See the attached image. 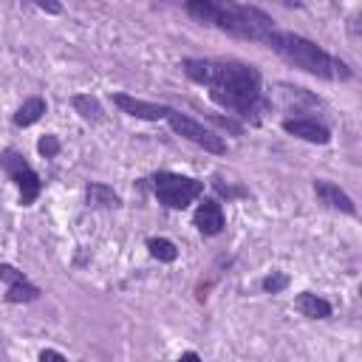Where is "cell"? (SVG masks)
Masks as SVG:
<instances>
[{
    "label": "cell",
    "instance_id": "obj_22",
    "mask_svg": "<svg viewBox=\"0 0 362 362\" xmlns=\"http://www.w3.org/2000/svg\"><path fill=\"white\" fill-rule=\"evenodd\" d=\"M40 9H43V12H51V15H57V12H60L57 3H40Z\"/></svg>",
    "mask_w": 362,
    "mask_h": 362
},
{
    "label": "cell",
    "instance_id": "obj_1",
    "mask_svg": "<svg viewBox=\"0 0 362 362\" xmlns=\"http://www.w3.org/2000/svg\"><path fill=\"white\" fill-rule=\"evenodd\" d=\"M184 74L201 85H210L213 99L235 111H249L261 96V74L252 66L184 60Z\"/></svg>",
    "mask_w": 362,
    "mask_h": 362
},
{
    "label": "cell",
    "instance_id": "obj_16",
    "mask_svg": "<svg viewBox=\"0 0 362 362\" xmlns=\"http://www.w3.org/2000/svg\"><path fill=\"white\" fill-rule=\"evenodd\" d=\"M71 105L85 116V119H91V122H99L102 119V108H99V102L93 99V96H88V93H80V96H74L71 99Z\"/></svg>",
    "mask_w": 362,
    "mask_h": 362
},
{
    "label": "cell",
    "instance_id": "obj_10",
    "mask_svg": "<svg viewBox=\"0 0 362 362\" xmlns=\"http://www.w3.org/2000/svg\"><path fill=\"white\" fill-rule=\"evenodd\" d=\"M283 128H286L292 136H300V139L315 142V144H329V139H331V133H329L323 125L308 122V119H286Z\"/></svg>",
    "mask_w": 362,
    "mask_h": 362
},
{
    "label": "cell",
    "instance_id": "obj_5",
    "mask_svg": "<svg viewBox=\"0 0 362 362\" xmlns=\"http://www.w3.org/2000/svg\"><path fill=\"white\" fill-rule=\"evenodd\" d=\"M0 167H3V170L17 181V187H20V204H23V206H29V204L40 195V179H37V173L23 162L20 153L6 150L3 156H0Z\"/></svg>",
    "mask_w": 362,
    "mask_h": 362
},
{
    "label": "cell",
    "instance_id": "obj_2",
    "mask_svg": "<svg viewBox=\"0 0 362 362\" xmlns=\"http://www.w3.org/2000/svg\"><path fill=\"white\" fill-rule=\"evenodd\" d=\"M187 12L201 20V23H213L221 31H229L241 40H255V43H266L269 34L275 31L272 17L264 15L261 9L252 6H235V3H210V0H193L187 3Z\"/></svg>",
    "mask_w": 362,
    "mask_h": 362
},
{
    "label": "cell",
    "instance_id": "obj_11",
    "mask_svg": "<svg viewBox=\"0 0 362 362\" xmlns=\"http://www.w3.org/2000/svg\"><path fill=\"white\" fill-rule=\"evenodd\" d=\"M297 308H300V315L312 317V320H326V317H331V306H329L323 297L312 294V292H303V294L297 297Z\"/></svg>",
    "mask_w": 362,
    "mask_h": 362
},
{
    "label": "cell",
    "instance_id": "obj_9",
    "mask_svg": "<svg viewBox=\"0 0 362 362\" xmlns=\"http://www.w3.org/2000/svg\"><path fill=\"white\" fill-rule=\"evenodd\" d=\"M315 193H317V198H320L326 206H331V210H340V213H348V216L356 213V210H354V201H351L337 184H331V181H315Z\"/></svg>",
    "mask_w": 362,
    "mask_h": 362
},
{
    "label": "cell",
    "instance_id": "obj_7",
    "mask_svg": "<svg viewBox=\"0 0 362 362\" xmlns=\"http://www.w3.org/2000/svg\"><path fill=\"white\" fill-rule=\"evenodd\" d=\"M114 105L122 108L125 114L136 116V119H150V122L167 119V114H170V108H165V105H153V102L133 99V96H128V93H116V96H114Z\"/></svg>",
    "mask_w": 362,
    "mask_h": 362
},
{
    "label": "cell",
    "instance_id": "obj_15",
    "mask_svg": "<svg viewBox=\"0 0 362 362\" xmlns=\"http://www.w3.org/2000/svg\"><path fill=\"white\" fill-rule=\"evenodd\" d=\"M37 297H40V289L31 286L29 280L12 283L9 292H6V300H9V303H31V300H37Z\"/></svg>",
    "mask_w": 362,
    "mask_h": 362
},
{
    "label": "cell",
    "instance_id": "obj_14",
    "mask_svg": "<svg viewBox=\"0 0 362 362\" xmlns=\"http://www.w3.org/2000/svg\"><path fill=\"white\" fill-rule=\"evenodd\" d=\"M147 249H150V255L156 257V261H165V264H173L176 257H179L176 243H170L167 238H153V241L147 243Z\"/></svg>",
    "mask_w": 362,
    "mask_h": 362
},
{
    "label": "cell",
    "instance_id": "obj_18",
    "mask_svg": "<svg viewBox=\"0 0 362 362\" xmlns=\"http://www.w3.org/2000/svg\"><path fill=\"white\" fill-rule=\"evenodd\" d=\"M286 286H289V278H286V275H269V278L264 280V289H266V292H272V294L283 292Z\"/></svg>",
    "mask_w": 362,
    "mask_h": 362
},
{
    "label": "cell",
    "instance_id": "obj_19",
    "mask_svg": "<svg viewBox=\"0 0 362 362\" xmlns=\"http://www.w3.org/2000/svg\"><path fill=\"white\" fill-rule=\"evenodd\" d=\"M0 280H9V283H20V280H26L15 266H9V264H0Z\"/></svg>",
    "mask_w": 362,
    "mask_h": 362
},
{
    "label": "cell",
    "instance_id": "obj_21",
    "mask_svg": "<svg viewBox=\"0 0 362 362\" xmlns=\"http://www.w3.org/2000/svg\"><path fill=\"white\" fill-rule=\"evenodd\" d=\"M179 362H201V359H198V354H195V351H187V354H181V359H179Z\"/></svg>",
    "mask_w": 362,
    "mask_h": 362
},
{
    "label": "cell",
    "instance_id": "obj_12",
    "mask_svg": "<svg viewBox=\"0 0 362 362\" xmlns=\"http://www.w3.org/2000/svg\"><path fill=\"white\" fill-rule=\"evenodd\" d=\"M85 201H88V206H119V195L108 184H88Z\"/></svg>",
    "mask_w": 362,
    "mask_h": 362
},
{
    "label": "cell",
    "instance_id": "obj_8",
    "mask_svg": "<svg viewBox=\"0 0 362 362\" xmlns=\"http://www.w3.org/2000/svg\"><path fill=\"white\" fill-rule=\"evenodd\" d=\"M195 227L204 235H218L224 229V213H221V204L216 201H204L198 210H195Z\"/></svg>",
    "mask_w": 362,
    "mask_h": 362
},
{
    "label": "cell",
    "instance_id": "obj_20",
    "mask_svg": "<svg viewBox=\"0 0 362 362\" xmlns=\"http://www.w3.org/2000/svg\"><path fill=\"white\" fill-rule=\"evenodd\" d=\"M40 362H68L63 354H57V351H43L40 354Z\"/></svg>",
    "mask_w": 362,
    "mask_h": 362
},
{
    "label": "cell",
    "instance_id": "obj_4",
    "mask_svg": "<svg viewBox=\"0 0 362 362\" xmlns=\"http://www.w3.org/2000/svg\"><path fill=\"white\" fill-rule=\"evenodd\" d=\"M204 190V181L176 176V173H159L156 176V195L162 204H167L170 210H184L187 204H193Z\"/></svg>",
    "mask_w": 362,
    "mask_h": 362
},
{
    "label": "cell",
    "instance_id": "obj_17",
    "mask_svg": "<svg viewBox=\"0 0 362 362\" xmlns=\"http://www.w3.org/2000/svg\"><path fill=\"white\" fill-rule=\"evenodd\" d=\"M37 150L43 153V156H57V153H60V142H57V136H43L40 144H37Z\"/></svg>",
    "mask_w": 362,
    "mask_h": 362
},
{
    "label": "cell",
    "instance_id": "obj_3",
    "mask_svg": "<svg viewBox=\"0 0 362 362\" xmlns=\"http://www.w3.org/2000/svg\"><path fill=\"white\" fill-rule=\"evenodd\" d=\"M269 48H275L280 57H286L289 63H294L297 68L315 74V77H323V80H348L351 71L342 60L326 54L320 45H315L312 40H306L300 34H292V31H272L269 40H266Z\"/></svg>",
    "mask_w": 362,
    "mask_h": 362
},
{
    "label": "cell",
    "instance_id": "obj_13",
    "mask_svg": "<svg viewBox=\"0 0 362 362\" xmlns=\"http://www.w3.org/2000/svg\"><path fill=\"white\" fill-rule=\"evenodd\" d=\"M43 114H45V102H43L40 96H31V99H26V102H23L20 111L15 114V125L29 128V125H34Z\"/></svg>",
    "mask_w": 362,
    "mask_h": 362
},
{
    "label": "cell",
    "instance_id": "obj_6",
    "mask_svg": "<svg viewBox=\"0 0 362 362\" xmlns=\"http://www.w3.org/2000/svg\"><path fill=\"white\" fill-rule=\"evenodd\" d=\"M167 119H170V128H173L179 136L190 139L193 144L210 150V153H227V144L221 142V136H216L213 130H206V128L198 125L195 119H190V116H184V114H179V111H173V108H170Z\"/></svg>",
    "mask_w": 362,
    "mask_h": 362
}]
</instances>
